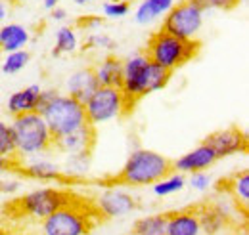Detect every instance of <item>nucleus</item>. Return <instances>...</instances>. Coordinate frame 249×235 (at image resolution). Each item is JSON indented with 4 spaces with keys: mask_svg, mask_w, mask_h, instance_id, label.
<instances>
[{
    "mask_svg": "<svg viewBox=\"0 0 249 235\" xmlns=\"http://www.w3.org/2000/svg\"><path fill=\"white\" fill-rule=\"evenodd\" d=\"M169 172H173V168H171V161L165 155L146 147H138L130 151L121 172L111 178V182L130 187H146V185H154L157 180L167 176Z\"/></svg>",
    "mask_w": 249,
    "mask_h": 235,
    "instance_id": "obj_1",
    "label": "nucleus"
},
{
    "mask_svg": "<svg viewBox=\"0 0 249 235\" xmlns=\"http://www.w3.org/2000/svg\"><path fill=\"white\" fill-rule=\"evenodd\" d=\"M96 212L92 203H85L83 199L73 197L67 205L58 208L44 220H40V235H89L92 232Z\"/></svg>",
    "mask_w": 249,
    "mask_h": 235,
    "instance_id": "obj_2",
    "label": "nucleus"
},
{
    "mask_svg": "<svg viewBox=\"0 0 249 235\" xmlns=\"http://www.w3.org/2000/svg\"><path fill=\"white\" fill-rule=\"evenodd\" d=\"M18 159H29L54 149V136L40 113L31 111L12 118Z\"/></svg>",
    "mask_w": 249,
    "mask_h": 235,
    "instance_id": "obj_3",
    "label": "nucleus"
},
{
    "mask_svg": "<svg viewBox=\"0 0 249 235\" xmlns=\"http://www.w3.org/2000/svg\"><path fill=\"white\" fill-rule=\"evenodd\" d=\"M199 48H201V44L197 42V38L182 40V38H177V36L159 29L150 36L144 54L152 61H156L157 65H161L163 69L173 73L196 58L199 54Z\"/></svg>",
    "mask_w": 249,
    "mask_h": 235,
    "instance_id": "obj_4",
    "label": "nucleus"
},
{
    "mask_svg": "<svg viewBox=\"0 0 249 235\" xmlns=\"http://www.w3.org/2000/svg\"><path fill=\"white\" fill-rule=\"evenodd\" d=\"M73 197L75 195L65 187H36L21 195L12 205H8V208L19 218L40 222L52 212H56L58 208L67 205Z\"/></svg>",
    "mask_w": 249,
    "mask_h": 235,
    "instance_id": "obj_5",
    "label": "nucleus"
},
{
    "mask_svg": "<svg viewBox=\"0 0 249 235\" xmlns=\"http://www.w3.org/2000/svg\"><path fill=\"white\" fill-rule=\"evenodd\" d=\"M40 115L48 124L54 138H62L65 134L75 132L81 126L89 124L85 115V105L62 92H58V96L40 111Z\"/></svg>",
    "mask_w": 249,
    "mask_h": 235,
    "instance_id": "obj_6",
    "label": "nucleus"
},
{
    "mask_svg": "<svg viewBox=\"0 0 249 235\" xmlns=\"http://www.w3.org/2000/svg\"><path fill=\"white\" fill-rule=\"evenodd\" d=\"M83 105H85L87 122L92 124L94 128L109 120L124 117L132 111L121 88H113V86H98Z\"/></svg>",
    "mask_w": 249,
    "mask_h": 235,
    "instance_id": "obj_7",
    "label": "nucleus"
},
{
    "mask_svg": "<svg viewBox=\"0 0 249 235\" xmlns=\"http://www.w3.org/2000/svg\"><path fill=\"white\" fill-rule=\"evenodd\" d=\"M203 21H205V12L199 6H196L192 0H182L175 4L169 10V14L163 17L161 31L182 40H196L203 27Z\"/></svg>",
    "mask_w": 249,
    "mask_h": 235,
    "instance_id": "obj_8",
    "label": "nucleus"
},
{
    "mask_svg": "<svg viewBox=\"0 0 249 235\" xmlns=\"http://www.w3.org/2000/svg\"><path fill=\"white\" fill-rule=\"evenodd\" d=\"M148 67L150 58L144 52L130 54L123 59V81H121V92L130 107L136 105L142 98L150 94L148 88Z\"/></svg>",
    "mask_w": 249,
    "mask_h": 235,
    "instance_id": "obj_9",
    "label": "nucleus"
},
{
    "mask_svg": "<svg viewBox=\"0 0 249 235\" xmlns=\"http://www.w3.org/2000/svg\"><path fill=\"white\" fill-rule=\"evenodd\" d=\"M92 206L104 218H119V216L132 212L138 206V203H136V197L128 189H124L117 184H111L107 189H104L96 197Z\"/></svg>",
    "mask_w": 249,
    "mask_h": 235,
    "instance_id": "obj_10",
    "label": "nucleus"
},
{
    "mask_svg": "<svg viewBox=\"0 0 249 235\" xmlns=\"http://www.w3.org/2000/svg\"><path fill=\"white\" fill-rule=\"evenodd\" d=\"M205 144L213 147L218 159H226L232 155H240L248 151V136L240 128H222L205 138Z\"/></svg>",
    "mask_w": 249,
    "mask_h": 235,
    "instance_id": "obj_11",
    "label": "nucleus"
},
{
    "mask_svg": "<svg viewBox=\"0 0 249 235\" xmlns=\"http://www.w3.org/2000/svg\"><path fill=\"white\" fill-rule=\"evenodd\" d=\"M218 161L217 153L213 151V147L209 144H199L197 147H194L192 151H188L184 155H180L178 159L171 161V168L175 172L180 174H192V172H199V170H209L215 163Z\"/></svg>",
    "mask_w": 249,
    "mask_h": 235,
    "instance_id": "obj_12",
    "label": "nucleus"
},
{
    "mask_svg": "<svg viewBox=\"0 0 249 235\" xmlns=\"http://www.w3.org/2000/svg\"><path fill=\"white\" fill-rule=\"evenodd\" d=\"M44 155L46 153L35 155L29 159H19L18 172H21L23 176L31 178V180H38V182H65L60 165Z\"/></svg>",
    "mask_w": 249,
    "mask_h": 235,
    "instance_id": "obj_13",
    "label": "nucleus"
},
{
    "mask_svg": "<svg viewBox=\"0 0 249 235\" xmlns=\"http://www.w3.org/2000/svg\"><path fill=\"white\" fill-rule=\"evenodd\" d=\"M94 142H96V128L92 124H85L75 132H69L62 138H54V151L62 155L85 153V151H92Z\"/></svg>",
    "mask_w": 249,
    "mask_h": 235,
    "instance_id": "obj_14",
    "label": "nucleus"
},
{
    "mask_svg": "<svg viewBox=\"0 0 249 235\" xmlns=\"http://www.w3.org/2000/svg\"><path fill=\"white\" fill-rule=\"evenodd\" d=\"M98 81H96V75H94L92 67H81L77 71H73L67 81H65V94L75 98L77 101L85 103L90 96H92L96 88H98Z\"/></svg>",
    "mask_w": 249,
    "mask_h": 235,
    "instance_id": "obj_15",
    "label": "nucleus"
},
{
    "mask_svg": "<svg viewBox=\"0 0 249 235\" xmlns=\"http://www.w3.org/2000/svg\"><path fill=\"white\" fill-rule=\"evenodd\" d=\"M165 235H201V226L196 208H184L167 214Z\"/></svg>",
    "mask_w": 249,
    "mask_h": 235,
    "instance_id": "obj_16",
    "label": "nucleus"
},
{
    "mask_svg": "<svg viewBox=\"0 0 249 235\" xmlns=\"http://www.w3.org/2000/svg\"><path fill=\"white\" fill-rule=\"evenodd\" d=\"M92 71L100 86L121 88V81H123V59L121 58L107 54L94 65Z\"/></svg>",
    "mask_w": 249,
    "mask_h": 235,
    "instance_id": "obj_17",
    "label": "nucleus"
},
{
    "mask_svg": "<svg viewBox=\"0 0 249 235\" xmlns=\"http://www.w3.org/2000/svg\"><path fill=\"white\" fill-rule=\"evenodd\" d=\"M40 86L38 84H29L25 88L16 90L8 101H6V109L12 117L23 115V113H31L36 109V101H38V94H40Z\"/></svg>",
    "mask_w": 249,
    "mask_h": 235,
    "instance_id": "obj_18",
    "label": "nucleus"
},
{
    "mask_svg": "<svg viewBox=\"0 0 249 235\" xmlns=\"http://www.w3.org/2000/svg\"><path fill=\"white\" fill-rule=\"evenodd\" d=\"M31 40L29 29L21 23H2L0 25V52L23 50Z\"/></svg>",
    "mask_w": 249,
    "mask_h": 235,
    "instance_id": "obj_19",
    "label": "nucleus"
},
{
    "mask_svg": "<svg viewBox=\"0 0 249 235\" xmlns=\"http://www.w3.org/2000/svg\"><path fill=\"white\" fill-rule=\"evenodd\" d=\"M175 4V0H142L134 10V21L138 25H152L165 17Z\"/></svg>",
    "mask_w": 249,
    "mask_h": 235,
    "instance_id": "obj_20",
    "label": "nucleus"
},
{
    "mask_svg": "<svg viewBox=\"0 0 249 235\" xmlns=\"http://www.w3.org/2000/svg\"><path fill=\"white\" fill-rule=\"evenodd\" d=\"M196 210L201 226V235H220L230 222L215 205H201Z\"/></svg>",
    "mask_w": 249,
    "mask_h": 235,
    "instance_id": "obj_21",
    "label": "nucleus"
},
{
    "mask_svg": "<svg viewBox=\"0 0 249 235\" xmlns=\"http://www.w3.org/2000/svg\"><path fill=\"white\" fill-rule=\"evenodd\" d=\"M90 153L92 151L65 155L63 165H60L63 180H81V178L87 176L90 170Z\"/></svg>",
    "mask_w": 249,
    "mask_h": 235,
    "instance_id": "obj_22",
    "label": "nucleus"
},
{
    "mask_svg": "<svg viewBox=\"0 0 249 235\" xmlns=\"http://www.w3.org/2000/svg\"><path fill=\"white\" fill-rule=\"evenodd\" d=\"M79 50V34L77 29L71 25H62L56 31V42H54V50L52 56L60 58L62 54H73Z\"/></svg>",
    "mask_w": 249,
    "mask_h": 235,
    "instance_id": "obj_23",
    "label": "nucleus"
},
{
    "mask_svg": "<svg viewBox=\"0 0 249 235\" xmlns=\"http://www.w3.org/2000/svg\"><path fill=\"white\" fill-rule=\"evenodd\" d=\"M186 187V176L180 172H169L167 176H163L161 180H157L152 185V191L156 197H167L173 193H178Z\"/></svg>",
    "mask_w": 249,
    "mask_h": 235,
    "instance_id": "obj_24",
    "label": "nucleus"
},
{
    "mask_svg": "<svg viewBox=\"0 0 249 235\" xmlns=\"http://www.w3.org/2000/svg\"><path fill=\"white\" fill-rule=\"evenodd\" d=\"M167 214H152L136 220L132 226V235H165Z\"/></svg>",
    "mask_w": 249,
    "mask_h": 235,
    "instance_id": "obj_25",
    "label": "nucleus"
},
{
    "mask_svg": "<svg viewBox=\"0 0 249 235\" xmlns=\"http://www.w3.org/2000/svg\"><path fill=\"white\" fill-rule=\"evenodd\" d=\"M228 189H230V193H232V199H234L238 205L244 206V210H246V208H248V201H249V172L248 170H242V172H238L236 176L232 178Z\"/></svg>",
    "mask_w": 249,
    "mask_h": 235,
    "instance_id": "obj_26",
    "label": "nucleus"
},
{
    "mask_svg": "<svg viewBox=\"0 0 249 235\" xmlns=\"http://www.w3.org/2000/svg\"><path fill=\"white\" fill-rule=\"evenodd\" d=\"M29 52L23 48V50H16V52H8L4 59H2V73L6 75H16L19 71H23L27 65H29Z\"/></svg>",
    "mask_w": 249,
    "mask_h": 235,
    "instance_id": "obj_27",
    "label": "nucleus"
},
{
    "mask_svg": "<svg viewBox=\"0 0 249 235\" xmlns=\"http://www.w3.org/2000/svg\"><path fill=\"white\" fill-rule=\"evenodd\" d=\"M0 155L18 159V147H16V136L10 122L0 120Z\"/></svg>",
    "mask_w": 249,
    "mask_h": 235,
    "instance_id": "obj_28",
    "label": "nucleus"
},
{
    "mask_svg": "<svg viewBox=\"0 0 249 235\" xmlns=\"http://www.w3.org/2000/svg\"><path fill=\"white\" fill-rule=\"evenodd\" d=\"M102 14L106 19H123L130 14L128 0H107L102 4Z\"/></svg>",
    "mask_w": 249,
    "mask_h": 235,
    "instance_id": "obj_29",
    "label": "nucleus"
},
{
    "mask_svg": "<svg viewBox=\"0 0 249 235\" xmlns=\"http://www.w3.org/2000/svg\"><path fill=\"white\" fill-rule=\"evenodd\" d=\"M85 48H89V50H113L115 40L106 33H89L85 36Z\"/></svg>",
    "mask_w": 249,
    "mask_h": 235,
    "instance_id": "obj_30",
    "label": "nucleus"
},
{
    "mask_svg": "<svg viewBox=\"0 0 249 235\" xmlns=\"http://www.w3.org/2000/svg\"><path fill=\"white\" fill-rule=\"evenodd\" d=\"M196 6H199L203 12H213V10H218V12H230L234 10L236 6H240L242 0H192Z\"/></svg>",
    "mask_w": 249,
    "mask_h": 235,
    "instance_id": "obj_31",
    "label": "nucleus"
},
{
    "mask_svg": "<svg viewBox=\"0 0 249 235\" xmlns=\"http://www.w3.org/2000/svg\"><path fill=\"white\" fill-rule=\"evenodd\" d=\"M190 187L196 189V191H209V187L213 185V176L207 172V170H199V172H192L190 180H188Z\"/></svg>",
    "mask_w": 249,
    "mask_h": 235,
    "instance_id": "obj_32",
    "label": "nucleus"
},
{
    "mask_svg": "<svg viewBox=\"0 0 249 235\" xmlns=\"http://www.w3.org/2000/svg\"><path fill=\"white\" fill-rule=\"evenodd\" d=\"M21 189V182L18 178H4L0 180V193L4 195H14Z\"/></svg>",
    "mask_w": 249,
    "mask_h": 235,
    "instance_id": "obj_33",
    "label": "nucleus"
},
{
    "mask_svg": "<svg viewBox=\"0 0 249 235\" xmlns=\"http://www.w3.org/2000/svg\"><path fill=\"white\" fill-rule=\"evenodd\" d=\"M56 96H58V90L42 88L40 90V94H38V101H36V109H35V111H36V113H40V111H42V109H44V107H46V105H48Z\"/></svg>",
    "mask_w": 249,
    "mask_h": 235,
    "instance_id": "obj_34",
    "label": "nucleus"
},
{
    "mask_svg": "<svg viewBox=\"0 0 249 235\" xmlns=\"http://www.w3.org/2000/svg\"><path fill=\"white\" fill-rule=\"evenodd\" d=\"M102 23H104V17H102V16H83V17L77 21V27L92 31V29H98Z\"/></svg>",
    "mask_w": 249,
    "mask_h": 235,
    "instance_id": "obj_35",
    "label": "nucleus"
},
{
    "mask_svg": "<svg viewBox=\"0 0 249 235\" xmlns=\"http://www.w3.org/2000/svg\"><path fill=\"white\" fill-rule=\"evenodd\" d=\"M19 168V159H10V157H2L0 155V176L8 174V172H18Z\"/></svg>",
    "mask_w": 249,
    "mask_h": 235,
    "instance_id": "obj_36",
    "label": "nucleus"
},
{
    "mask_svg": "<svg viewBox=\"0 0 249 235\" xmlns=\"http://www.w3.org/2000/svg\"><path fill=\"white\" fill-rule=\"evenodd\" d=\"M50 12H52V19L58 21V23H62V21L67 19V10L62 8V6H56V8H52Z\"/></svg>",
    "mask_w": 249,
    "mask_h": 235,
    "instance_id": "obj_37",
    "label": "nucleus"
},
{
    "mask_svg": "<svg viewBox=\"0 0 249 235\" xmlns=\"http://www.w3.org/2000/svg\"><path fill=\"white\" fill-rule=\"evenodd\" d=\"M0 235H29V234H25V232H21V230H16V228H12V226L0 224Z\"/></svg>",
    "mask_w": 249,
    "mask_h": 235,
    "instance_id": "obj_38",
    "label": "nucleus"
},
{
    "mask_svg": "<svg viewBox=\"0 0 249 235\" xmlns=\"http://www.w3.org/2000/svg\"><path fill=\"white\" fill-rule=\"evenodd\" d=\"M6 17H8V4L6 0H0V25L6 23Z\"/></svg>",
    "mask_w": 249,
    "mask_h": 235,
    "instance_id": "obj_39",
    "label": "nucleus"
},
{
    "mask_svg": "<svg viewBox=\"0 0 249 235\" xmlns=\"http://www.w3.org/2000/svg\"><path fill=\"white\" fill-rule=\"evenodd\" d=\"M60 2H62V0H42V6H44L46 10H52V8L60 6Z\"/></svg>",
    "mask_w": 249,
    "mask_h": 235,
    "instance_id": "obj_40",
    "label": "nucleus"
},
{
    "mask_svg": "<svg viewBox=\"0 0 249 235\" xmlns=\"http://www.w3.org/2000/svg\"><path fill=\"white\" fill-rule=\"evenodd\" d=\"M75 6H90L94 2H98V0H71Z\"/></svg>",
    "mask_w": 249,
    "mask_h": 235,
    "instance_id": "obj_41",
    "label": "nucleus"
}]
</instances>
